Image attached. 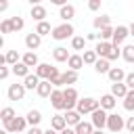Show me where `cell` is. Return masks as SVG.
<instances>
[{
    "instance_id": "e0dca14e",
    "label": "cell",
    "mask_w": 134,
    "mask_h": 134,
    "mask_svg": "<svg viewBox=\"0 0 134 134\" xmlns=\"http://www.w3.org/2000/svg\"><path fill=\"white\" fill-rule=\"evenodd\" d=\"M63 115H65V119H67V126H69V128H75V126L82 121V113H80V111H75V109L65 111Z\"/></svg>"
},
{
    "instance_id": "7402d4cb",
    "label": "cell",
    "mask_w": 134,
    "mask_h": 134,
    "mask_svg": "<svg viewBox=\"0 0 134 134\" xmlns=\"http://www.w3.org/2000/svg\"><path fill=\"white\" fill-rule=\"evenodd\" d=\"M92 25H94V29L100 31L103 27H109V25H111V17H109V15H98V17H94Z\"/></svg>"
},
{
    "instance_id": "7dc6e473",
    "label": "cell",
    "mask_w": 134,
    "mask_h": 134,
    "mask_svg": "<svg viewBox=\"0 0 134 134\" xmlns=\"http://www.w3.org/2000/svg\"><path fill=\"white\" fill-rule=\"evenodd\" d=\"M59 134H77V132H75V128H69V126H67V128H65L63 132H59Z\"/></svg>"
},
{
    "instance_id": "f907efd6",
    "label": "cell",
    "mask_w": 134,
    "mask_h": 134,
    "mask_svg": "<svg viewBox=\"0 0 134 134\" xmlns=\"http://www.w3.org/2000/svg\"><path fill=\"white\" fill-rule=\"evenodd\" d=\"M128 29H130V36H134V21H132V23L128 25Z\"/></svg>"
},
{
    "instance_id": "4dcf8cb0",
    "label": "cell",
    "mask_w": 134,
    "mask_h": 134,
    "mask_svg": "<svg viewBox=\"0 0 134 134\" xmlns=\"http://www.w3.org/2000/svg\"><path fill=\"white\" fill-rule=\"evenodd\" d=\"M86 38L84 36H73L71 38V50H86Z\"/></svg>"
},
{
    "instance_id": "4fadbf2b",
    "label": "cell",
    "mask_w": 134,
    "mask_h": 134,
    "mask_svg": "<svg viewBox=\"0 0 134 134\" xmlns=\"http://www.w3.org/2000/svg\"><path fill=\"white\" fill-rule=\"evenodd\" d=\"M59 17L63 19V23H69L73 17H75V6L73 4H65L59 8Z\"/></svg>"
},
{
    "instance_id": "cb8c5ba5",
    "label": "cell",
    "mask_w": 134,
    "mask_h": 134,
    "mask_svg": "<svg viewBox=\"0 0 134 134\" xmlns=\"http://www.w3.org/2000/svg\"><path fill=\"white\" fill-rule=\"evenodd\" d=\"M21 61H23L27 67H38V65H40V61H38V54H36L34 50H27V52L21 57Z\"/></svg>"
},
{
    "instance_id": "f5cc1de1",
    "label": "cell",
    "mask_w": 134,
    "mask_h": 134,
    "mask_svg": "<svg viewBox=\"0 0 134 134\" xmlns=\"http://www.w3.org/2000/svg\"><path fill=\"white\" fill-rule=\"evenodd\" d=\"M27 2H29L31 6H36V4H42V0H27Z\"/></svg>"
},
{
    "instance_id": "603a6c76",
    "label": "cell",
    "mask_w": 134,
    "mask_h": 134,
    "mask_svg": "<svg viewBox=\"0 0 134 134\" xmlns=\"http://www.w3.org/2000/svg\"><path fill=\"white\" fill-rule=\"evenodd\" d=\"M111 48H113V42H103V40H98V44L94 46L96 54H98V57H103V59L109 54V50H111Z\"/></svg>"
},
{
    "instance_id": "d590c367",
    "label": "cell",
    "mask_w": 134,
    "mask_h": 134,
    "mask_svg": "<svg viewBox=\"0 0 134 134\" xmlns=\"http://www.w3.org/2000/svg\"><path fill=\"white\" fill-rule=\"evenodd\" d=\"M84 63L86 65H94L96 61H98V54H96V50H84Z\"/></svg>"
},
{
    "instance_id": "6f0895ef",
    "label": "cell",
    "mask_w": 134,
    "mask_h": 134,
    "mask_svg": "<svg viewBox=\"0 0 134 134\" xmlns=\"http://www.w3.org/2000/svg\"><path fill=\"white\" fill-rule=\"evenodd\" d=\"M132 2H134V0H132Z\"/></svg>"
},
{
    "instance_id": "6da1fadb",
    "label": "cell",
    "mask_w": 134,
    "mask_h": 134,
    "mask_svg": "<svg viewBox=\"0 0 134 134\" xmlns=\"http://www.w3.org/2000/svg\"><path fill=\"white\" fill-rule=\"evenodd\" d=\"M73 34H75V29H73V25L71 23H61V25H57V27H52V40H57V42H63V40H67V38H73Z\"/></svg>"
},
{
    "instance_id": "60d3db41",
    "label": "cell",
    "mask_w": 134,
    "mask_h": 134,
    "mask_svg": "<svg viewBox=\"0 0 134 134\" xmlns=\"http://www.w3.org/2000/svg\"><path fill=\"white\" fill-rule=\"evenodd\" d=\"M10 71H13L10 65H2V67H0V80H6V77L10 75Z\"/></svg>"
},
{
    "instance_id": "52a82bcc",
    "label": "cell",
    "mask_w": 134,
    "mask_h": 134,
    "mask_svg": "<svg viewBox=\"0 0 134 134\" xmlns=\"http://www.w3.org/2000/svg\"><path fill=\"white\" fill-rule=\"evenodd\" d=\"M25 92H27V88L23 84H10L6 90V96H8V100H23Z\"/></svg>"
},
{
    "instance_id": "f546056e",
    "label": "cell",
    "mask_w": 134,
    "mask_h": 134,
    "mask_svg": "<svg viewBox=\"0 0 134 134\" xmlns=\"http://www.w3.org/2000/svg\"><path fill=\"white\" fill-rule=\"evenodd\" d=\"M113 34H115V27L109 25V27H103L96 36H98V40H103V42H111V40H113Z\"/></svg>"
},
{
    "instance_id": "ee69618b",
    "label": "cell",
    "mask_w": 134,
    "mask_h": 134,
    "mask_svg": "<svg viewBox=\"0 0 134 134\" xmlns=\"http://www.w3.org/2000/svg\"><path fill=\"white\" fill-rule=\"evenodd\" d=\"M126 130L134 134V117H128V119H126Z\"/></svg>"
},
{
    "instance_id": "836d02e7",
    "label": "cell",
    "mask_w": 134,
    "mask_h": 134,
    "mask_svg": "<svg viewBox=\"0 0 134 134\" xmlns=\"http://www.w3.org/2000/svg\"><path fill=\"white\" fill-rule=\"evenodd\" d=\"M15 117H17V113H15L13 107H4V109L0 111V119H2V124H8V121L15 119Z\"/></svg>"
},
{
    "instance_id": "277c9868",
    "label": "cell",
    "mask_w": 134,
    "mask_h": 134,
    "mask_svg": "<svg viewBox=\"0 0 134 134\" xmlns=\"http://www.w3.org/2000/svg\"><path fill=\"white\" fill-rule=\"evenodd\" d=\"M27 117H21V115H17L15 119H10L8 124H4V130H8L10 134H19V132H25L27 130Z\"/></svg>"
},
{
    "instance_id": "f6af8a7d",
    "label": "cell",
    "mask_w": 134,
    "mask_h": 134,
    "mask_svg": "<svg viewBox=\"0 0 134 134\" xmlns=\"http://www.w3.org/2000/svg\"><path fill=\"white\" fill-rule=\"evenodd\" d=\"M27 134H44V130H42L40 126H29V130H27Z\"/></svg>"
},
{
    "instance_id": "bcb514c9",
    "label": "cell",
    "mask_w": 134,
    "mask_h": 134,
    "mask_svg": "<svg viewBox=\"0 0 134 134\" xmlns=\"http://www.w3.org/2000/svg\"><path fill=\"white\" fill-rule=\"evenodd\" d=\"M50 2H52L54 6H59V8H61V6H65V4H69L67 0H50Z\"/></svg>"
},
{
    "instance_id": "d4e9b609",
    "label": "cell",
    "mask_w": 134,
    "mask_h": 134,
    "mask_svg": "<svg viewBox=\"0 0 134 134\" xmlns=\"http://www.w3.org/2000/svg\"><path fill=\"white\" fill-rule=\"evenodd\" d=\"M40 82H42V80H40L36 73H29L27 77H23V86H25L27 90H36V88L40 86Z\"/></svg>"
},
{
    "instance_id": "484cf974",
    "label": "cell",
    "mask_w": 134,
    "mask_h": 134,
    "mask_svg": "<svg viewBox=\"0 0 134 134\" xmlns=\"http://www.w3.org/2000/svg\"><path fill=\"white\" fill-rule=\"evenodd\" d=\"M2 57H4V65H10V67H13V65H17V63L21 61V57H19V52H17V50H6Z\"/></svg>"
},
{
    "instance_id": "681fc988",
    "label": "cell",
    "mask_w": 134,
    "mask_h": 134,
    "mask_svg": "<svg viewBox=\"0 0 134 134\" xmlns=\"http://www.w3.org/2000/svg\"><path fill=\"white\" fill-rule=\"evenodd\" d=\"M86 40H98V36H96V34H88V36H86Z\"/></svg>"
},
{
    "instance_id": "83f0119b",
    "label": "cell",
    "mask_w": 134,
    "mask_h": 134,
    "mask_svg": "<svg viewBox=\"0 0 134 134\" xmlns=\"http://www.w3.org/2000/svg\"><path fill=\"white\" fill-rule=\"evenodd\" d=\"M10 69H13V73H15L17 77H27V75H29V67H27L23 61H19L17 65H13Z\"/></svg>"
},
{
    "instance_id": "3957f363",
    "label": "cell",
    "mask_w": 134,
    "mask_h": 134,
    "mask_svg": "<svg viewBox=\"0 0 134 134\" xmlns=\"http://www.w3.org/2000/svg\"><path fill=\"white\" fill-rule=\"evenodd\" d=\"M92 117H90V121H92V126H94V130H105L107 128V119H109V111H105L103 107L100 109H96L94 113H90Z\"/></svg>"
},
{
    "instance_id": "2e32d148",
    "label": "cell",
    "mask_w": 134,
    "mask_h": 134,
    "mask_svg": "<svg viewBox=\"0 0 134 134\" xmlns=\"http://www.w3.org/2000/svg\"><path fill=\"white\" fill-rule=\"evenodd\" d=\"M52 69H54V67H52L50 63H40V65L36 67V75H38L40 80H48V77L52 75Z\"/></svg>"
},
{
    "instance_id": "5b68a950",
    "label": "cell",
    "mask_w": 134,
    "mask_h": 134,
    "mask_svg": "<svg viewBox=\"0 0 134 134\" xmlns=\"http://www.w3.org/2000/svg\"><path fill=\"white\" fill-rule=\"evenodd\" d=\"M63 94H65V111H71L77 107V100H80V94L73 86H67L63 88Z\"/></svg>"
},
{
    "instance_id": "816d5d0a",
    "label": "cell",
    "mask_w": 134,
    "mask_h": 134,
    "mask_svg": "<svg viewBox=\"0 0 134 134\" xmlns=\"http://www.w3.org/2000/svg\"><path fill=\"white\" fill-rule=\"evenodd\" d=\"M44 134H59L57 130H52V128H48V130H44Z\"/></svg>"
},
{
    "instance_id": "8fae6325",
    "label": "cell",
    "mask_w": 134,
    "mask_h": 134,
    "mask_svg": "<svg viewBox=\"0 0 134 134\" xmlns=\"http://www.w3.org/2000/svg\"><path fill=\"white\" fill-rule=\"evenodd\" d=\"M40 44H42V36H40V34L31 31V34L25 36V46H27V50H36V48H40Z\"/></svg>"
},
{
    "instance_id": "ba28073f",
    "label": "cell",
    "mask_w": 134,
    "mask_h": 134,
    "mask_svg": "<svg viewBox=\"0 0 134 134\" xmlns=\"http://www.w3.org/2000/svg\"><path fill=\"white\" fill-rule=\"evenodd\" d=\"M50 105L57 109V111H65V94H63V88H54L52 94H50Z\"/></svg>"
},
{
    "instance_id": "8d00e7d4",
    "label": "cell",
    "mask_w": 134,
    "mask_h": 134,
    "mask_svg": "<svg viewBox=\"0 0 134 134\" xmlns=\"http://www.w3.org/2000/svg\"><path fill=\"white\" fill-rule=\"evenodd\" d=\"M124 109L134 111V90H128V94L124 96Z\"/></svg>"
},
{
    "instance_id": "4316f807",
    "label": "cell",
    "mask_w": 134,
    "mask_h": 134,
    "mask_svg": "<svg viewBox=\"0 0 134 134\" xmlns=\"http://www.w3.org/2000/svg\"><path fill=\"white\" fill-rule=\"evenodd\" d=\"M109 63H111L109 59L98 57V61L94 63V71H96V73H109V69H111V65H109Z\"/></svg>"
},
{
    "instance_id": "f35d334b",
    "label": "cell",
    "mask_w": 134,
    "mask_h": 134,
    "mask_svg": "<svg viewBox=\"0 0 134 134\" xmlns=\"http://www.w3.org/2000/svg\"><path fill=\"white\" fill-rule=\"evenodd\" d=\"M119 57H121V48H119V46H115V44H113V48H111V50H109V54H107V57H105V59H109V61H117V59H119Z\"/></svg>"
},
{
    "instance_id": "44dd1931",
    "label": "cell",
    "mask_w": 134,
    "mask_h": 134,
    "mask_svg": "<svg viewBox=\"0 0 134 134\" xmlns=\"http://www.w3.org/2000/svg\"><path fill=\"white\" fill-rule=\"evenodd\" d=\"M52 57H54V61H57V63H67L71 54L67 52V48H65V46H57V48L52 50Z\"/></svg>"
},
{
    "instance_id": "7a4b0ae2",
    "label": "cell",
    "mask_w": 134,
    "mask_h": 134,
    "mask_svg": "<svg viewBox=\"0 0 134 134\" xmlns=\"http://www.w3.org/2000/svg\"><path fill=\"white\" fill-rule=\"evenodd\" d=\"M96 109H100V100H96V98H90V96H86V98H80V100H77V107H75V111H80L82 115L94 113Z\"/></svg>"
},
{
    "instance_id": "30bf717a",
    "label": "cell",
    "mask_w": 134,
    "mask_h": 134,
    "mask_svg": "<svg viewBox=\"0 0 134 134\" xmlns=\"http://www.w3.org/2000/svg\"><path fill=\"white\" fill-rule=\"evenodd\" d=\"M52 90H54V86H52L48 80H42V82H40V86L36 88V94H38L40 98H50Z\"/></svg>"
},
{
    "instance_id": "e575fe53",
    "label": "cell",
    "mask_w": 134,
    "mask_h": 134,
    "mask_svg": "<svg viewBox=\"0 0 134 134\" xmlns=\"http://www.w3.org/2000/svg\"><path fill=\"white\" fill-rule=\"evenodd\" d=\"M75 132L77 134H92L94 132V126H92V121H80L75 126Z\"/></svg>"
},
{
    "instance_id": "9c48e42d",
    "label": "cell",
    "mask_w": 134,
    "mask_h": 134,
    "mask_svg": "<svg viewBox=\"0 0 134 134\" xmlns=\"http://www.w3.org/2000/svg\"><path fill=\"white\" fill-rule=\"evenodd\" d=\"M130 36V29H128V25H117L115 27V34H113V44L115 46H121L124 42H126V38Z\"/></svg>"
},
{
    "instance_id": "ab89813d",
    "label": "cell",
    "mask_w": 134,
    "mask_h": 134,
    "mask_svg": "<svg viewBox=\"0 0 134 134\" xmlns=\"http://www.w3.org/2000/svg\"><path fill=\"white\" fill-rule=\"evenodd\" d=\"M0 31L6 36V34H13V23H10V17L8 19H4L2 23H0Z\"/></svg>"
},
{
    "instance_id": "9f6ffc18",
    "label": "cell",
    "mask_w": 134,
    "mask_h": 134,
    "mask_svg": "<svg viewBox=\"0 0 134 134\" xmlns=\"http://www.w3.org/2000/svg\"><path fill=\"white\" fill-rule=\"evenodd\" d=\"M19 134H27V132H19Z\"/></svg>"
},
{
    "instance_id": "8992f818",
    "label": "cell",
    "mask_w": 134,
    "mask_h": 134,
    "mask_svg": "<svg viewBox=\"0 0 134 134\" xmlns=\"http://www.w3.org/2000/svg\"><path fill=\"white\" fill-rule=\"evenodd\" d=\"M124 128H126V119H124L121 115H117V113H109L107 130H109V132H113V134H117V132H121Z\"/></svg>"
},
{
    "instance_id": "c3c4849f",
    "label": "cell",
    "mask_w": 134,
    "mask_h": 134,
    "mask_svg": "<svg viewBox=\"0 0 134 134\" xmlns=\"http://www.w3.org/2000/svg\"><path fill=\"white\" fill-rule=\"evenodd\" d=\"M6 8H8V0H0V10L4 13Z\"/></svg>"
},
{
    "instance_id": "7bdbcfd3",
    "label": "cell",
    "mask_w": 134,
    "mask_h": 134,
    "mask_svg": "<svg viewBox=\"0 0 134 134\" xmlns=\"http://www.w3.org/2000/svg\"><path fill=\"white\" fill-rule=\"evenodd\" d=\"M126 86H128V88H130V90H134V71H132V73H128V75H126Z\"/></svg>"
},
{
    "instance_id": "b9f144b4",
    "label": "cell",
    "mask_w": 134,
    "mask_h": 134,
    "mask_svg": "<svg viewBox=\"0 0 134 134\" xmlns=\"http://www.w3.org/2000/svg\"><path fill=\"white\" fill-rule=\"evenodd\" d=\"M100 2H103V0H88V8H90L92 13H96V10L100 8Z\"/></svg>"
},
{
    "instance_id": "ffe728a7",
    "label": "cell",
    "mask_w": 134,
    "mask_h": 134,
    "mask_svg": "<svg viewBox=\"0 0 134 134\" xmlns=\"http://www.w3.org/2000/svg\"><path fill=\"white\" fill-rule=\"evenodd\" d=\"M115 105H117V98H115L111 92L100 96V107H103L105 111H113V109H115Z\"/></svg>"
},
{
    "instance_id": "db71d44e",
    "label": "cell",
    "mask_w": 134,
    "mask_h": 134,
    "mask_svg": "<svg viewBox=\"0 0 134 134\" xmlns=\"http://www.w3.org/2000/svg\"><path fill=\"white\" fill-rule=\"evenodd\" d=\"M92 134H105V130H94Z\"/></svg>"
},
{
    "instance_id": "11a10c76",
    "label": "cell",
    "mask_w": 134,
    "mask_h": 134,
    "mask_svg": "<svg viewBox=\"0 0 134 134\" xmlns=\"http://www.w3.org/2000/svg\"><path fill=\"white\" fill-rule=\"evenodd\" d=\"M0 134H10V132L8 130H0Z\"/></svg>"
},
{
    "instance_id": "d6986e66",
    "label": "cell",
    "mask_w": 134,
    "mask_h": 134,
    "mask_svg": "<svg viewBox=\"0 0 134 134\" xmlns=\"http://www.w3.org/2000/svg\"><path fill=\"white\" fill-rule=\"evenodd\" d=\"M128 86H126V82H117V84H111V94L115 96V98H124L126 94H128Z\"/></svg>"
},
{
    "instance_id": "74e56055",
    "label": "cell",
    "mask_w": 134,
    "mask_h": 134,
    "mask_svg": "<svg viewBox=\"0 0 134 134\" xmlns=\"http://www.w3.org/2000/svg\"><path fill=\"white\" fill-rule=\"evenodd\" d=\"M10 23H13V34H15V31H21V29L25 27L23 17H10Z\"/></svg>"
},
{
    "instance_id": "9a60e30c",
    "label": "cell",
    "mask_w": 134,
    "mask_h": 134,
    "mask_svg": "<svg viewBox=\"0 0 134 134\" xmlns=\"http://www.w3.org/2000/svg\"><path fill=\"white\" fill-rule=\"evenodd\" d=\"M50 128L57 130V132H63V130L67 128V119H65V115H61V113L52 115V117H50Z\"/></svg>"
},
{
    "instance_id": "5bb4252c",
    "label": "cell",
    "mask_w": 134,
    "mask_h": 134,
    "mask_svg": "<svg viewBox=\"0 0 134 134\" xmlns=\"http://www.w3.org/2000/svg\"><path fill=\"white\" fill-rule=\"evenodd\" d=\"M107 75H109L111 84H117V82H126V75H128V73H126L121 67H111Z\"/></svg>"
},
{
    "instance_id": "1f68e13d",
    "label": "cell",
    "mask_w": 134,
    "mask_h": 134,
    "mask_svg": "<svg viewBox=\"0 0 134 134\" xmlns=\"http://www.w3.org/2000/svg\"><path fill=\"white\" fill-rule=\"evenodd\" d=\"M121 59L126 63H134V44H126L121 48Z\"/></svg>"
},
{
    "instance_id": "d6a6232c",
    "label": "cell",
    "mask_w": 134,
    "mask_h": 134,
    "mask_svg": "<svg viewBox=\"0 0 134 134\" xmlns=\"http://www.w3.org/2000/svg\"><path fill=\"white\" fill-rule=\"evenodd\" d=\"M36 34H40V36H50L52 34V27H50V23L48 21H40L38 25H36V29H34Z\"/></svg>"
},
{
    "instance_id": "7c38bea8",
    "label": "cell",
    "mask_w": 134,
    "mask_h": 134,
    "mask_svg": "<svg viewBox=\"0 0 134 134\" xmlns=\"http://www.w3.org/2000/svg\"><path fill=\"white\" fill-rule=\"evenodd\" d=\"M46 6H42V4H36V6H31V10H29V17L34 19V21H46Z\"/></svg>"
},
{
    "instance_id": "f1b7e54d",
    "label": "cell",
    "mask_w": 134,
    "mask_h": 134,
    "mask_svg": "<svg viewBox=\"0 0 134 134\" xmlns=\"http://www.w3.org/2000/svg\"><path fill=\"white\" fill-rule=\"evenodd\" d=\"M27 124L29 126H40V121H42V113L38 111V109H31V111H27Z\"/></svg>"
},
{
    "instance_id": "ac0fdd59",
    "label": "cell",
    "mask_w": 134,
    "mask_h": 134,
    "mask_svg": "<svg viewBox=\"0 0 134 134\" xmlns=\"http://www.w3.org/2000/svg\"><path fill=\"white\" fill-rule=\"evenodd\" d=\"M84 65H86V63H84V57H82V54H77V52H75V54H71V57H69V61H67V67H69V69H73V71H80Z\"/></svg>"
}]
</instances>
